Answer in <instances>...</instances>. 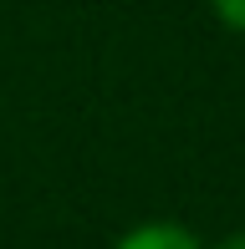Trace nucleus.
Instances as JSON below:
<instances>
[{
	"label": "nucleus",
	"instance_id": "nucleus-1",
	"mask_svg": "<svg viewBox=\"0 0 245 249\" xmlns=\"http://www.w3.org/2000/svg\"><path fill=\"white\" fill-rule=\"evenodd\" d=\"M113 249H204L194 239V229H184V224H169V219H153V224H138V229H128Z\"/></svg>",
	"mask_w": 245,
	"mask_h": 249
},
{
	"label": "nucleus",
	"instance_id": "nucleus-2",
	"mask_svg": "<svg viewBox=\"0 0 245 249\" xmlns=\"http://www.w3.org/2000/svg\"><path fill=\"white\" fill-rule=\"evenodd\" d=\"M209 10H215L230 31H245V0H209Z\"/></svg>",
	"mask_w": 245,
	"mask_h": 249
},
{
	"label": "nucleus",
	"instance_id": "nucleus-3",
	"mask_svg": "<svg viewBox=\"0 0 245 249\" xmlns=\"http://www.w3.org/2000/svg\"><path fill=\"white\" fill-rule=\"evenodd\" d=\"M220 249H245V229H240V234H230V239L220 244Z\"/></svg>",
	"mask_w": 245,
	"mask_h": 249
}]
</instances>
